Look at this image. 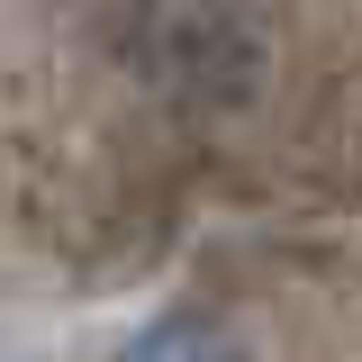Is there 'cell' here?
<instances>
[{
  "label": "cell",
  "instance_id": "obj_1",
  "mask_svg": "<svg viewBox=\"0 0 362 362\" xmlns=\"http://www.w3.org/2000/svg\"><path fill=\"white\" fill-rule=\"evenodd\" d=\"M118 362H235V344H226L209 317H154Z\"/></svg>",
  "mask_w": 362,
  "mask_h": 362
}]
</instances>
